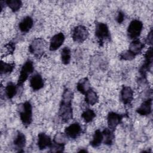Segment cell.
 I'll return each mask as SVG.
<instances>
[{"mask_svg": "<svg viewBox=\"0 0 153 153\" xmlns=\"http://www.w3.org/2000/svg\"><path fill=\"white\" fill-rule=\"evenodd\" d=\"M73 98V91L68 88H65L58 112L59 118L63 123L68 122L73 118V109L72 106Z\"/></svg>", "mask_w": 153, "mask_h": 153, "instance_id": "cell-1", "label": "cell"}, {"mask_svg": "<svg viewBox=\"0 0 153 153\" xmlns=\"http://www.w3.org/2000/svg\"><path fill=\"white\" fill-rule=\"evenodd\" d=\"M20 119L25 127H29L32 122V106L29 101H25L17 105Z\"/></svg>", "mask_w": 153, "mask_h": 153, "instance_id": "cell-2", "label": "cell"}, {"mask_svg": "<svg viewBox=\"0 0 153 153\" xmlns=\"http://www.w3.org/2000/svg\"><path fill=\"white\" fill-rule=\"evenodd\" d=\"M94 33L98 43L100 46H103L105 43L110 42L111 40V35L109 27L105 23L96 22Z\"/></svg>", "mask_w": 153, "mask_h": 153, "instance_id": "cell-3", "label": "cell"}, {"mask_svg": "<svg viewBox=\"0 0 153 153\" xmlns=\"http://www.w3.org/2000/svg\"><path fill=\"white\" fill-rule=\"evenodd\" d=\"M46 42L41 38H35L32 41L29 46V51L36 58L42 57L45 51Z\"/></svg>", "mask_w": 153, "mask_h": 153, "instance_id": "cell-4", "label": "cell"}, {"mask_svg": "<svg viewBox=\"0 0 153 153\" xmlns=\"http://www.w3.org/2000/svg\"><path fill=\"white\" fill-rule=\"evenodd\" d=\"M33 63L31 60L27 59L22 65L20 71V74L17 83V85L19 87V88L22 87L23 86V84L28 79L29 76L33 72Z\"/></svg>", "mask_w": 153, "mask_h": 153, "instance_id": "cell-5", "label": "cell"}, {"mask_svg": "<svg viewBox=\"0 0 153 153\" xmlns=\"http://www.w3.org/2000/svg\"><path fill=\"white\" fill-rule=\"evenodd\" d=\"M152 65V47H150L145 54V60L139 69L141 81H146L147 72L151 71Z\"/></svg>", "mask_w": 153, "mask_h": 153, "instance_id": "cell-6", "label": "cell"}, {"mask_svg": "<svg viewBox=\"0 0 153 153\" xmlns=\"http://www.w3.org/2000/svg\"><path fill=\"white\" fill-rule=\"evenodd\" d=\"M143 27V23L140 20L138 19H134L131 20L127 29L128 38L132 40L137 39L142 31Z\"/></svg>", "mask_w": 153, "mask_h": 153, "instance_id": "cell-7", "label": "cell"}, {"mask_svg": "<svg viewBox=\"0 0 153 153\" xmlns=\"http://www.w3.org/2000/svg\"><path fill=\"white\" fill-rule=\"evenodd\" d=\"M88 35V31L85 26L82 25H78L73 29L72 38L75 42L82 43L87 39Z\"/></svg>", "mask_w": 153, "mask_h": 153, "instance_id": "cell-8", "label": "cell"}, {"mask_svg": "<svg viewBox=\"0 0 153 153\" xmlns=\"http://www.w3.org/2000/svg\"><path fill=\"white\" fill-rule=\"evenodd\" d=\"M125 115L115 112H110L107 116L108 127L112 131H115L117 127L121 123Z\"/></svg>", "mask_w": 153, "mask_h": 153, "instance_id": "cell-9", "label": "cell"}, {"mask_svg": "<svg viewBox=\"0 0 153 153\" xmlns=\"http://www.w3.org/2000/svg\"><path fill=\"white\" fill-rule=\"evenodd\" d=\"M82 133V128L79 123H74L65 128V133L69 138L75 139Z\"/></svg>", "mask_w": 153, "mask_h": 153, "instance_id": "cell-10", "label": "cell"}, {"mask_svg": "<svg viewBox=\"0 0 153 153\" xmlns=\"http://www.w3.org/2000/svg\"><path fill=\"white\" fill-rule=\"evenodd\" d=\"M134 92L129 86H123L120 91V100L124 105L131 104L134 97Z\"/></svg>", "mask_w": 153, "mask_h": 153, "instance_id": "cell-11", "label": "cell"}, {"mask_svg": "<svg viewBox=\"0 0 153 153\" xmlns=\"http://www.w3.org/2000/svg\"><path fill=\"white\" fill-rule=\"evenodd\" d=\"M65 39V36L63 33L59 32L53 35L50 39L49 50L54 51L59 49L63 44Z\"/></svg>", "mask_w": 153, "mask_h": 153, "instance_id": "cell-12", "label": "cell"}, {"mask_svg": "<svg viewBox=\"0 0 153 153\" xmlns=\"http://www.w3.org/2000/svg\"><path fill=\"white\" fill-rule=\"evenodd\" d=\"M26 143V139L25 135L20 131H17V133L13 139V144L14 148L18 152H24V148Z\"/></svg>", "mask_w": 153, "mask_h": 153, "instance_id": "cell-13", "label": "cell"}, {"mask_svg": "<svg viewBox=\"0 0 153 153\" xmlns=\"http://www.w3.org/2000/svg\"><path fill=\"white\" fill-rule=\"evenodd\" d=\"M29 85L34 91L42 88L44 86V81L41 75L38 72L32 75L29 79Z\"/></svg>", "mask_w": 153, "mask_h": 153, "instance_id": "cell-14", "label": "cell"}, {"mask_svg": "<svg viewBox=\"0 0 153 153\" xmlns=\"http://www.w3.org/2000/svg\"><path fill=\"white\" fill-rule=\"evenodd\" d=\"M53 141L50 136L44 132H41L38 134L37 145L40 150H44L47 148H50Z\"/></svg>", "mask_w": 153, "mask_h": 153, "instance_id": "cell-15", "label": "cell"}, {"mask_svg": "<svg viewBox=\"0 0 153 153\" xmlns=\"http://www.w3.org/2000/svg\"><path fill=\"white\" fill-rule=\"evenodd\" d=\"M152 97L146 98L141 103L140 106L136 109V112L142 116H147L152 112Z\"/></svg>", "mask_w": 153, "mask_h": 153, "instance_id": "cell-16", "label": "cell"}, {"mask_svg": "<svg viewBox=\"0 0 153 153\" xmlns=\"http://www.w3.org/2000/svg\"><path fill=\"white\" fill-rule=\"evenodd\" d=\"M33 26V20L30 16L25 17L19 24V29L22 33H27Z\"/></svg>", "mask_w": 153, "mask_h": 153, "instance_id": "cell-17", "label": "cell"}, {"mask_svg": "<svg viewBox=\"0 0 153 153\" xmlns=\"http://www.w3.org/2000/svg\"><path fill=\"white\" fill-rule=\"evenodd\" d=\"M145 43L142 42L138 38L133 39L130 44L128 50L136 56L139 54L145 47Z\"/></svg>", "mask_w": 153, "mask_h": 153, "instance_id": "cell-18", "label": "cell"}, {"mask_svg": "<svg viewBox=\"0 0 153 153\" xmlns=\"http://www.w3.org/2000/svg\"><path fill=\"white\" fill-rule=\"evenodd\" d=\"M91 88L90 82L87 77L81 78L76 84L77 90L82 94H85Z\"/></svg>", "mask_w": 153, "mask_h": 153, "instance_id": "cell-19", "label": "cell"}, {"mask_svg": "<svg viewBox=\"0 0 153 153\" xmlns=\"http://www.w3.org/2000/svg\"><path fill=\"white\" fill-rule=\"evenodd\" d=\"M84 100L89 105H94L99 101V96L97 93L91 88L85 94Z\"/></svg>", "mask_w": 153, "mask_h": 153, "instance_id": "cell-20", "label": "cell"}, {"mask_svg": "<svg viewBox=\"0 0 153 153\" xmlns=\"http://www.w3.org/2000/svg\"><path fill=\"white\" fill-rule=\"evenodd\" d=\"M19 87L17 84L10 81L8 82L5 88V94L8 99H13L17 93Z\"/></svg>", "mask_w": 153, "mask_h": 153, "instance_id": "cell-21", "label": "cell"}, {"mask_svg": "<svg viewBox=\"0 0 153 153\" xmlns=\"http://www.w3.org/2000/svg\"><path fill=\"white\" fill-rule=\"evenodd\" d=\"M103 140V135L102 131L99 129L96 130L93 136L92 140L90 141V144L93 148H97L101 145Z\"/></svg>", "mask_w": 153, "mask_h": 153, "instance_id": "cell-22", "label": "cell"}, {"mask_svg": "<svg viewBox=\"0 0 153 153\" xmlns=\"http://www.w3.org/2000/svg\"><path fill=\"white\" fill-rule=\"evenodd\" d=\"M103 143L105 145L110 146L113 144L114 140L115 139V135L114 134V131L109 129L108 127L105 128L103 131Z\"/></svg>", "mask_w": 153, "mask_h": 153, "instance_id": "cell-23", "label": "cell"}, {"mask_svg": "<svg viewBox=\"0 0 153 153\" xmlns=\"http://www.w3.org/2000/svg\"><path fill=\"white\" fill-rule=\"evenodd\" d=\"M14 63H6L1 60L0 63V72L1 75H8L11 74L15 68Z\"/></svg>", "mask_w": 153, "mask_h": 153, "instance_id": "cell-24", "label": "cell"}, {"mask_svg": "<svg viewBox=\"0 0 153 153\" xmlns=\"http://www.w3.org/2000/svg\"><path fill=\"white\" fill-rule=\"evenodd\" d=\"M61 61L64 65H68L71 59V51L68 47H65L62 48L60 54Z\"/></svg>", "mask_w": 153, "mask_h": 153, "instance_id": "cell-25", "label": "cell"}, {"mask_svg": "<svg viewBox=\"0 0 153 153\" xmlns=\"http://www.w3.org/2000/svg\"><path fill=\"white\" fill-rule=\"evenodd\" d=\"M69 139V138L65 133H57L54 135L53 142L65 146L66 144L68 142Z\"/></svg>", "mask_w": 153, "mask_h": 153, "instance_id": "cell-26", "label": "cell"}, {"mask_svg": "<svg viewBox=\"0 0 153 153\" xmlns=\"http://www.w3.org/2000/svg\"><path fill=\"white\" fill-rule=\"evenodd\" d=\"M96 117V114L94 110L91 109H86L81 114V118L85 123H89L91 122Z\"/></svg>", "mask_w": 153, "mask_h": 153, "instance_id": "cell-27", "label": "cell"}, {"mask_svg": "<svg viewBox=\"0 0 153 153\" xmlns=\"http://www.w3.org/2000/svg\"><path fill=\"white\" fill-rule=\"evenodd\" d=\"M5 3L13 12H17L22 7V2L20 0H7Z\"/></svg>", "mask_w": 153, "mask_h": 153, "instance_id": "cell-28", "label": "cell"}, {"mask_svg": "<svg viewBox=\"0 0 153 153\" xmlns=\"http://www.w3.org/2000/svg\"><path fill=\"white\" fill-rule=\"evenodd\" d=\"M119 57L120 60H126V61H131L136 57V56L134 54H133L130 51L127 50L124 51H123L120 54Z\"/></svg>", "mask_w": 153, "mask_h": 153, "instance_id": "cell-29", "label": "cell"}, {"mask_svg": "<svg viewBox=\"0 0 153 153\" xmlns=\"http://www.w3.org/2000/svg\"><path fill=\"white\" fill-rule=\"evenodd\" d=\"M65 146L59 145L54 142L52 143L51 146L50 148V152H62L65 150Z\"/></svg>", "mask_w": 153, "mask_h": 153, "instance_id": "cell-30", "label": "cell"}, {"mask_svg": "<svg viewBox=\"0 0 153 153\" xmlns=\"http://www.w3.org/2000/svg\"><path fill=\"white\" fill-rule=\"evenodd\" d=\"M5 47L7 48L9 54H13L15 50V42L10 41L5 45Z\"/></svg>", "mask_w": 153, "mask_h": 153, "instance_id": "cell-31", "label": "cell"}, {"mask_svg": "<svg viewBox=\"0 0 153 153\" xmlns=\"http://www.w3.org/2000/svg\"><path fill=\"white\" fill-rule=\"evenodd\" d=\"M115 20H116V21L118 23H119V24L122 23L125 20V14H124V13L121 11H119L117 13Z\"/></svg>", "mask_w": 153, "mask_h": 153, "instance_id": "cell-32", "label": "cell"}, {"mask_svg": "<svg viewBox=\"0 0 153 153\" xmlns=\"http://www.w3.org/2000/svg\"><path fill=\"white\" fill-rule=\"evenodd\" d=\"M153 36H152V29H151L149 32L148 33L145 41V44H148L149 45H151L152 44V40H153Z\"/></svg>", "mask_w": 153, "mask_h": 153, "instance_id": "cell-33", "label": "cell"}, {"mask_svg": "<svg viewBox=\"0 0 153 153\" xmlns=\"http://www.w3.org/2000/svg\"><path fill=\"white\" fill-rule=\"evenodd\" d=\"M78 152H88V151H87V149H85L82 148V149H81L78 150Z\"/></svg>", "mask_w": 153, "mask_h": 153, "instance_id": "cell-34", "label": "cell"}]
</instances>
